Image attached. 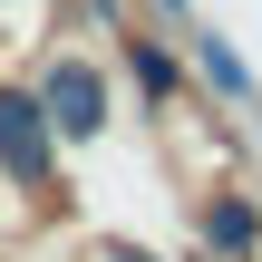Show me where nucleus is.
Returning a JSON list of instances; mask_svg holds the SVG:
<instances>
[{
	"mask_svg": "<svg viewBox=\"0 0 262 262\" xmlns=\"http://www.w3.org/2000/svg\"><path fill=\"white\" fill-rule=\"evenodd\" d=\"M0 156H10L19 175H39V126H29V107H19V97H0Z\"/></svg>",
	"mask_w": 262,
	"mask_h": 262,
	"instance_id": "nucleus-2",
	"label": "nucleus"
},
{
	"mask_svg": "<svg viewBox=\"0 0 262 262\" xmlns=\"http://www.w3.org/2000/svg\"><path fill=\"white\" fill-rule=\"evenodd\" d=\"M49 126H68V136L97 126V78H88V68H58V78H49Z\"/></svg>",
	"mask_w": 262,
	"mask_h": 262,
	"instance_id": "nucleus-1",
	"label": "nucleus"
}]
</instances>
